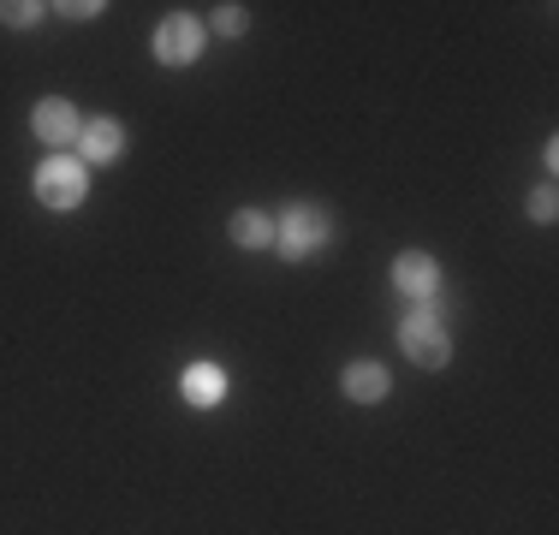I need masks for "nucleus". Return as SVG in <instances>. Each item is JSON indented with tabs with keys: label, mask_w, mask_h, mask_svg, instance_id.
Instances as JSON below:
<instances>
[{
	"label": "nucleus",
	"mask_w": 559,
	"mask_h": 535,
	"mask_svg": "<svg viewBox=\"0 0 559 535\" xmlns=\"http://www.w3.org/2000/svg\"><path fill=\"white\" fill-rule=\"evenodd\" d=\"M328 238H334V221H328V209H316V203H286V214L274 221V250L286 262H310Z\"/></svg>",
	"instance_id": "nucleus-1"
},
{
	"label": "nucleus",
	"mask_w": 559,
	"mask_h": 535,
	"mask_svg": "<svg viewBox=\"0 0 559 535\" xmlns=\"http://www.w3.org/2000/svg\"><path fill=\"white\" fill-rule=\"evenodd\" d=\"M36 203H48V209H78L84 203V191H90V167L84 160H72V155H48L43 167H36Z\"/></svg>",
	"instance_id": "nucleus-2"
},
{
	"label": "nucleus",
	"mask_w": 559,
	"mask_h": 535,
	"mask_svg": "<svg viewBox=\"0 0 559 535\" xmlns=\"http://www.w3.org/2000/svg\"><path fill=\"white\" fill-rule=\"evenodd\" d=\"M399 345H405V357L417 369H447L452 364V340H447L441 321H435V310H411L399 321Z\"/></svg>",
	"instance_id": "nucleus-3"
},
{
	"label": "nucleus",
	"mask_w": 559,
	"mask_h": 535,
	"mask_svg": "<svg viewBox=\"0 0 559 535\" xmlns=\"http://www.w3.org/2000/svg\"><path fill=\"white\" fill-rule=\"evenodd\" d=\"M203 43H209V31L191 19V12H167L162 24H155V60L162 66H191V60H203Z\"/></svg>",
	"instance_id": "nucleus-4"
},
{
	"label": "nucleus",
	"mask_w": 559,
	"mask_h": 535,
	"mask_svg": "<svg viewBox=\"0 0 559 535\" xmlns=\"http://www.w3.org/2000/svg\"><path fill=\"white\" fill-rule=\"evenodd\" d=\"M393 292L411 298L417 310H429V304L441 298V262H435L429 250H405V257L393 262Z\"/></svg>",
	"instance_id": "nucleus-5"
},
{
	"label": "nucleus",
	"mask_w": 559,
	"mask_h": 535,
	"mask_svg": "<svg viewBox=\"0 0 559 535\" xmlns=\"http://www.w3.org/2000/svg\"><path fill=\"white\" fill-rule=\"evenodd\" d=\"M31 131L36 143H48V150H60V143H78V131H84V119H78V107L66 96H43L31 107Z\"/></svg>",
	"instance_id": "nucleus-6"
},
{
	"label": "nucleus",
	"mask_w": 559,
	"mask_h": 535,
	"mask_svg": "<svg viewBox=\"0 0 559 535\" xmlns=\"http://www.w3.org/2000/svg\"><path fill=\"white\" fill-rule=\"evenodd\" d=\"M119 150H126V126H119V119H90V126L78 131V160H84V167H114Z\"/></svg>",
	"instance_id": "nucleus-7"
},
{
	"label": "nucleus",
	"mask_w": 559,
	"mask_h": 535,
	"mask_svg": "<svg viewBox=\"0 0 559 535\" xmlns=\"http://www.w3.org/2000/svg\"><path fill=\"white\" fill-rule=\"evenodd\" d=\"M179 399L191 411H215L221 399H226V369L221 364H191L179 374Z\"/></svg>",
	"instance_id": "nucleus-8"
},
{
	"label": "nucleus",
	"mask_w": 559,
	"mask_h": 535,
	"mask_svg": "<svg viewBox=\"0 0 559 535\" xmlns=\"http://www.w3.org/2000/svg\"><path fill=\"white\" fill-rule=\"evenodd\" d=\"M340 393L352 399V405H381V399L393 393V374L381 364H345L340 374Z\"/></svg>",
	"instance_id": "nucleus-9"
},
{
	"label": "nucleus",
	"mask_w": 559,
	"mask_h": 535,
	"mask_svg": "<svg viewBox=\"0 0 559 535\" xmlns=\"http://www.w3.org/2000/svg\"><path fill=\"white\" fill-rule=\"evenodd\" d=\"M226 233H233L238 250H274V214L262 209H238L233 221H226Z\"/></svg>",
	"instance_id": "nucleus-10"
},
{
	"label": "nucleus",
	"mask_w": 559,
	"mask_h": 535,
	"mask_svg": "<svg viewBox=\"0 0 559 535\" xmlns=\"http://www.w3.org/2000/svg\"><path fill=\"white\" fill-rule=\"evenodd\" d=\"M43 12L48 7H36V0H0V24H7V31H31Z\"/></svg>",
	"instance_id": "nucleus-11"
},
{
	"label": "nucleus",
	"mask_w": 559,
	"mask_h": 535,
	"mask_svg": "<svg viewBox=\"0 0 559 535\" xmlns=\"http://www.w3.org/2000/svg\"><path fill=\"white\" fill-rule=\"evenodd\" d=\"M215 31H221V36H245V31H250V7H233V0H226V7H215Z\"/></svg>",
	"instance_id": "nucleus-12"
},
{
	"label": "nucleus",
	"mask_w": 559,
	"mask_h": 535,
	"mask_svg": "<svg viewBox=\"0 0 559 535\" xmlns=\"http://www.w3.org/2000/svg\"><path fill=\"white\" fill-rule=\"evenodd\" d=\"M554 214H559V191H554V185H536V191H530V221L548 226Z\"/></svg>",
	"instance_id": "nucleus-13"
},
{
	"label": "nucleus",
	"mask_w": 559,
	"mask_h": 535,
	"mask_svg": "<svg viewBox=\"0 0 559 535\" xmlns=\"http://www.w3.org/2000/svg\"><path fill=\"white\" fill-rule=\"evenodd\" d=\"M55 12H66V19H102L108 7H102V0H96V7H90V0H72V7H55Z\"/></svg>",
	"instance_id": "nucleus-14"
}]
</instances>
